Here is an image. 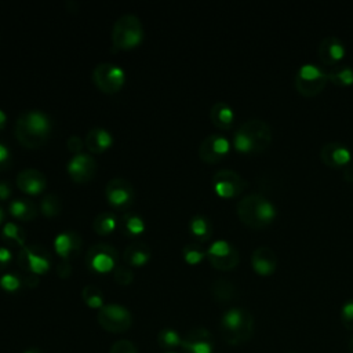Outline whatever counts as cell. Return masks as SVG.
<instances>
[{
	"label": "cell",
	"instance_id": "74e56055",
	"mask_svg": "<svg viewBox=\"0 0 353 353\" xmlns=\"http://www.w3.org/2000/svg\"><path fill=\"white\" fill-rule=\"evenodd\" d=\"M109 353H138V352L135 345L131 341L120 339L112 345Z\"/></svg>",
	"mask_w": 353,
	"mask_h": 353
},
{
	"label": "cell",
	"instance_id": "f1b7e54d",
	"mask_svg": "<svg viewBox=\"0 0 353 353\" xmlns=\"http://www.w3.org/2000/svg\"><path fill=\"white\" fill-rule=\"evenodd\" d=\"M1 239H3L6 243L11 244V245H19L21 248H22L23 245H26V244H25V241H26V233H25V230H23L19 225H17V223H14V222H7V223L3 226Z\"/></svg>",
	"mask_w": 353,
	"mask_h": 353
},
{
	"label": "cell",
	"instance_id": "7dc6e473",
	"mask_svg": "<svg viewBox=\"0 0 353 353\" xmlns=\"http://www.w3.org/2000/svg\"><path fill=\"white\" fill-rule=\"evenodd\" d=\"M347 349H349V353H353V336H352V338H350V341H349Z\"/></svg>",
	"mask_w": 353,
	"mask_h": 353
},
{
	"label": "cell",
	"instance_id": "277c9868",
	"mask_svg": "<svg viewBox=\"0 0 353 353\" xmlns=\"http://www.w3.org/2000/svg\"><path fill=\"white\" fill-rule=\"evenodd\" d=\"M221 335L229 345L245 343L254 334V317L247 309L232 307L221 319Z\"/></svg>",
	"mask_w": 353,
	"mask_h": 353
},
{
	"label": "cell",
	"instance_id": "d6a6232c",
	"mask_svg": "<svg viewBox=\"0 0 353 353\" xmlns=\"http://www.w3.org/2000/svg\"><path fill=\"white\" fill-rule=\"evenodd\" d=\"M62 208V201L61 199L54 194V193H50V194H46L41 201H40V210L44 215L47 216H54L57 214H59Z\"/></svg>",
	"mask_w": 353,
	"mask_h": 353
},
{
	"label": "cell",
	"instance_id": "f546056e",
	"mask_svg": "<svg viewBox=\"0 0 353 353\" xmlns=\"http://www.w3.org/2000/svg\"><path fill=\"white\" fill-rule=\"evenodd\" d=\"M116 215L110 211H103L99 212L92 222V228L98 234H109L114 230L116 228Z\"/></svg>",
	"mask_w": 353,
	"mask_h": 353
},
{
	"label": "cell",
	"instance_id": "ac0fdd59",
	"mask_svg": "<svg viewBox=\"0 0 353 353\" xmlns=\"http://www.w3.org/2000/svg\"><path fill=\"white\" fill-rule=\"evenodd\" d=\"M251 266L256 274L270 276L277 268V255L270 247L261 245L251 254Z\"/></svg>",
	"mask_w": 353,
	"mask_h": 353
},
{
	"label": "cell",
	"instance_id": "816d5d0a",
	"mask_svg": "<svg viewBox=\"0 0 353 353\" xmlns=\"http://www.w3.org/2000/svg\"><path fill=\"white\" fill-rule=\"evenodd\" d=\"M292 353H295V352H292Z\"/></svg>",
	"mask_w": 353,
	"mask_h": 353
},
{
	"label": "cell",
	"instance_id": "c3c4849f",
	"mask_svg": "<svg viewBox=\"0 0 353 353\" xmlns=\"http://www.w3.org/2000/svg\"><path fill=\"white\" fill-rule=\"evenodd\" d=\"M3 219H4V210L0 207V223L3 222Z\"/></svg>",
	"mask_w": 353,
	"mask_h": 353
},
{
	"label": "cell",
	"instance_id": "5bb4252c",
	"mask_svg": "<svg viewBox=\"0 0 353 353\" xmlns=\"http://www.w3.org/2000/svg\"><path fill=\"white\" fill-rule=\"evenodd\" d=\"M105 194L108 201L114 208H127L134 200V188L130 181L124 178H112L105 188Z\"/></svg>",
	"mask_w": 353,
	"mask_h": 353
},
{
	"label": "cell",
	"instance_id": "4fadbf2b",
	"mask_svg": "<svg viewBox=\"0 0 353 353\" xmlns=\"http://www.w3.org/2000/svg\"><path fill=\"white\" fill-rule=\"evenodd\" d=\"M230 150V143L226 137L222 134H210L207 135L200 146H199V156L203 161L208 164H214L221 161Z\"/></svg>",
	"mask_w": 353,
	"mask_h": 353
},
{
	"label": "cell",
	"instance_id": "ffe728a7",
	"mask_svg": "<svg viewBox=\"0 0 353 353\" xmlns=\"http://www.w3.org/2000/svg\"><path fill=\"white\" fill-rule=\"evenodd\" d=\"M81 243L83 240L77 232L65 230L55 237L54 248L59 256H62L65 261H69L80 252Z\"/></svg>",
	"mask_w": 353,
	"mask_h": 353
},
{
	"label": "cell",
	"instance_id": "7c38bea8",
	"mask_svg": "<svg viewBox=\"0 0 353 353\" xmlns=\"http://www.w3.org/2000/svg\"><path fill=\"white\" fill-rule=\"evenodd\" d=\"M117 250L106 243H97L87 250L85 262L90 269L103 273L116 268Z\"/></svg>",
	"mask_w": 353,
	"mask_h": 353
},
{
	"label": "cell",
	"instance_id": "d590c367",
	"mask_svg": "<svg viewBox=\"0 0 353 353\" xmlns=\"http://www.w3.org/2000/svg\"><path fill=\"white\" fill-rule=\"evenodd\" d=\"M182 339L179 338V335L174 331V330H163L159 334V343L164 347H174L181 345Z\"/></svg>",
	"mask_w": 353,
	"mask_h": 353
},
{
	"label": "cell",
	"instance_id": "83f0119b",
	"mask_svg": "<svg viewBox=\"0 0 353 353\" xmlns=\"http://www.w3.org/2000/svg\"><path fill=\"white\" fill-rule=\"evenodd\" d=\"M328 80L338 87H349L353 84V69L349 65H335L327 73Z\"/></svg>",
	"mask_w": 353,
	"mask_h": 353
},
{
	"label": "cell",
	"instance_id": "b9f144b4",
	"mask_svg": "<svg viewBox=\"0 0 353 353\" xmlns=\"http://www.w3.org/2000/svg\"><path fill=\"white\" fill-rule=\"evenodd\" d=\"M12 259L11 251L7 247H1L0 245V270L4 269Z\"/></svg>",
	"mask_w": 353,
	"mask_h": 353
},
{
	"label": "cell",
	"instance_id": "60d3db41",
	"mask_svg": "<svg viewBox=\"0 0 353 353\" xmlns=\"http://www.w3.org/2000/svg\"><path fill=\"white\" fill-rule=\"evenodd\" d=\"M10 161H11V154L8 148L0 142V170L7 168L10 165Z\"/></svg>",
	"mask_w": 353,
	"mask_h": 353
},
{
	"label": "cell",
	"instance_id": "603a6c76",
	"mask_svg": "<svg viewBox=\"0 0 353 353\" xmlns=\"http://www.w3.org/2000/svg\"><path fill=\"white\" fill-rule=\"evenodd\" d=\"M150 258V248L143 241H134L128 244L123 252V259L130 266H142Z\"/></svg>",
	"mask_w": 353,
	"mask_h": 353
},
{
	"label": "cell",
	"instance_id": "1f68e13d",
	"mask_svg": "<svg viewBox=\"0 0 353 353\" xmlns=\"http://www.w3.org/2000/svg\"><path fill=\"white\" fill-rule=\"evenodd\" d=\"M81 296L90 307L101 309L103 306V294L95 285H85L81 291Z\"/></svg>",
	"mask_w": 353,
	"mask_h": 353
},
{
	"label": "cell",
	"instance_id": "f35d334b",
	"mask_svg": "<svg viewBox=\"0 0 353 353\" xmlns=\"http://www.w3.org/2000/svg\"><path fill=\"white\" fill-rule=\"evenodd\" d=\"M19 279L12 273H6L0 277V285L7 291H15L19 287Z\"/></svg>",
	"mask_w": 353,
	"mask_h": 353
},
{
	"label": "cell",
	"instance_id": "3957f363",
	"mask_svg": "<svg viewBox=\"0 0 353 353\" xmlns=\"http://www.w3.org/2000/svg\"><path fill=\"white\" fill-rule=\"evenodd\" d=\"M237 215L240 221L252 228L262 229L273 222L277 215L276 205L261 193H250L239 200Z\"/></svg>",
	"mask_w": 353,
	"mask_h": 353
},
{
	"label": "cell",
	"instance_id": "836d02e7",
	"mask_svg": "<svg viewBox=\"0 0 353 353\" xmlns=\"http://www.w3.org/2000/svg\"><path fill=\"white\" fill-rule=\"evenodd\" d=\"M121 223H123V229L130 234H138L145 229L143 219L139 215L132 212L124 214L121 218Z\"/></svg>",
	"mask_w": 353,
	"mask_h": 353
},
{
	"label": "cell",
	"instance_id": "e575fe53",
	"mask_svg": "<svg viewBox=\"0 0 353 353\" xmlns=\"http://www.w3.org/2000/svg\"><path fill=\"white\" fill-rule=\"evenodd\" d=\"M113 277L120 285H127L134 280V273L127 265H116L113 269Z\"/></svg>",
	"mask_w": 353,
	"mask_h": 353
},
{
	"label": "cell",
	"instance_id": "52a82bcc",
	"mask_svg": "<svg viewBox=\"0 0 353 353\" xmlns=\"http://www.w3.org/2000/svg\"><path fill=\"white\" fill-rule=\"evenodd\" d=\"M17 262L26 273L39 276L48 270L51 255L50 251L41 244H26L19 250Z\"/></svg>",
	"mask_w": 353,
	"mask_h": 353
},
{
	"label": "cell",
	"instance_id": "4316f807",
	"mask_svg": "<svg viewBox=\"0 0 353 353\" xmlns=\"http://www.w3.org/2000/svg\"><path fill=\"white\" fill-rule=\"evenodd\" d=\"M211 292L215 301L221 303H228L237 296L236 285L228 279H216L211 285Z\"/></svg>",
	"mask_w": 353,
	"mask_h": 353
},
{
	"label": "cell",
	"instance_id": "7bdbcfd3",
	"mask_svg": "<svg viewBox=\"0 0 353 353\" xmlns=\"http://www.w3.org/2000/svg\"><path fill=\"white\" fill-rule=\"evenodd\" d=\"M57 272H58V274H59L61 277H68V276L72 273V268H70V265H69L68 261H63V262L58 263Z\"/></svg>",
	"mask_w": 353,
	"mask_h": 353
},
{
	"label": "cell",
	"instance_id": "8d00e7d4",
	"mask_svg": "<svg viewBox=\"0 0 353 353\" xmlns=\"http://www.w3.org/2000/svg\"><path fill=\"white\" fill-rule=\"evenodd\" d=\"M341 321L346 330L353 331V299L346 301L341 307Z\"/></svg>",
	"mask_w": 353,
	"mask_h": 353
},
{
	"label": "cell",
	"instance_id": "7a4b0ae2",
	"mask_svg": "<svg viewBox=\"0 0 353 353\" xmlns=\"http://www.w3.org/2000/svg\"><path fill=\"white\" fill-rule=\"evenodd\" d=\"M272 142L270 125L261 119L244 121L233 135V146L240 153H261Z\"/></svg>",
	"mask_w": 353,
	"mask_h": 353
},
{
	"label": "cell",
	"instance_id": "5b68a950",
	"mask_svg": "<svg viewBox=\"0 0 353 353\" xmlns=\"http://www.w3.org/2000/svg\"><path fill=\"white\" fill-rule=\"evenodd\" d=\"M143 37V28L141 19L134 14H123L119 17L112 28V43L116 48L128 50L141 43Z\"/></svg>",
	"mask_w": 353,
	"mask_h": 353
},
{
	"label": "cell",
	"instance_id": "44dd1931",
	"mask_svg": "<svg viewBox=\"0 0 353 353\" xmlns=\"http://www.w3.org/2000/svg\"><path fill=\"white\" fill-rule=\"evenodd\" d=\"M46 185V175L36 168H23L17 175V186L28 194L40 193L41 190H44Z\"/></svg>",
	"mask_w": 353,
	"mask_h": 353
},
{
	"label": "cell",
	"instance_id": "9a60e30c",
	"mask_svg": "<svg viewBox=\"0 0 353 353\" xmlns=\"http://www.w3.org/2000/svg\"><path fill=\"white\" fill-rule=\"evenodd\" d=\"M352 159L350 149L338 141L327 142L320 149V160L331 168H345Z\"/></svg>",
	"mask_w": 353,
	"mask_h": 353
},
{
	"label": "cell",
	"instance_id": "4dcf8cb0",
	"mask_svg": "<svg viewBox=\"0 0 353 353\" xmlns=\"http://www.w3.org/2000/svg\"><path fill=\"white\" fill-rule=\"evenodd\" d=\"M183 258L190 265H196L199 263L204 256H207V248H204V245L201 243L197 241H192L188 243L183 250H182Z\"/></svg>",
	"mask_w": 353,
	"mask_h": 353
},
{
	"label": "cell",
	"instance_id": "f907efd6",
	"mask_svg": "<svg viewBox=\"0 0 353 353\" xmlns=\"http://www.w3.org/2000/svg\"><path fill=\"white\" fill-rule=\"evenodd\" d=\"M350 163H352V165H353V159H352V161H350Z\"/></svg>",
	"mask_w": 353,
	"mask_h": 353
},
{
	"label": "cell",
	"instance_id": "f6af8a7d",
	"mask_svg": "<svg viewBox=\"0 0 353 353\" xmlns=\"http://www.w3.org/2000/svg\"><path fill=\"white\" fill-rule=\"evenodd\" d=\"M343 178H345L347 182H353V165H352V163H349V164L343 168Z\"/></svg>",
	"mask_w": 353,
	"mask_h": 353
},
{
	"label": "cell",
	"instance_id": "2e32d148",
	"mask_svg": "<svg viewBox=\"0 0 353 353\" xmlns=\"http://www.w3.org/2000/svg\"><path fill=\"white\" fill-rule=\"evenodd\" d=\"M97 171V161L88 153L73 154L68 163V172L76 182H87L92 179Z\"/></svg>",
	"mask_w": 353,
	"mask_h": 353
},
{
	"label": "cell",
	"instance_id": "cb8c5ba5",
	"mask_svg": "<svg viewBox=\"0 0 353 353\" xmlns=\"http://www.w3.org/2000/svg\"><path fill=\"white\" fill-rule=\"evenodd\" d=\"M210 119L212 124L221 130H229L234 120L233 109L225 102H216L210 109Z\"/></svg>",
	"mask_w": 353,
	"mask_h": 353
},
{
	"label": "cell",
	"instance_id": "8992f818",
	"mask_svg": "<svg viewBox=\"0 0 353 353\" xmlns=\"http://www.w3.org/2000/svg\"><path fill=\"white\" fill-rule=\"evenodd\" d=\"M327 81V73L314 63L301 65L294 77L295 90L303 97L319 95L324 90Z\"/></svg>",
	"mask_w": 353,
	"mask_h": 353
},
{
	"label": "cell",
	"instance_id": "484cf974",
	"mask_svg": "<svg viewBox=\"0 0 353 353\" xmlns=\"http://www.w3.org/2000/svg\"><path fill=\"white\" fill-rule=\"evenodd\" d=\"M189 229L192 236L194 237V241L204 244L210 240L212 234V225L211 221L204 215H194L192 216L189 222Z\"/></svg>",
	"mask_w": 353,
	"mask_h": 353
},
{
	"label": "cell",
	"instance_id": "e0dca14e",
	"mask_svg": "<svg viewBox=\"0 0 353 353\" xmlns=\"http://www.w3.org/2000/svg\"><path fill=\"white\" fill-rule=\"evenodd\" d=\"M181 345L188 353H211L212 335L208 330L203 327H196L185 335Z\"/></svg>",
	"mask_w": 353,
	"mask_h": 353
},
{
	"label": "cell",
	"instance_id": "ab89813d",
	"mask_svg": "<svg viewBox=\"0 0 353 353\" xmlns=\"http://www.w3.org/2000/svg\"><path fill=\"white\" fill-rule=\"evenodd\" d=\"M66 145H68V149H69L72 153L77 154V153H81V149H83V145H84V143H83L81 138H79L77 135H70V137L68 138Z\"/></svg>",
	"mask_w": 353,
	"mask_h": 353
},
{
	"label": "cell",
	"instance_id": "681fc988",
	"mask_svg": "<svg viewBox=\"0 0 353 353\" xmlns=\"http://www.w3.org/2000/svg\"><path fill=\"white\" fill-rule=\"evenodd\" d=\"M26 353H36V352H32V350H30V352H26Z\"/></svg>",
	"mask_w": 353,
	"mask_h": 353
},
{
	"label": "cell",
	"instance_id": "6da1fadb",
	"mask_svg": "<svg viewBox=\"0 0 353 353\" xmlns=\"http://www.w3.org/2000/svg\"><path fill=\"white\" fill-rule=\"evenodd\" d=\"M51 132L50 117L39 110L29 109L19 113L15 121V137L26 148H39L46 143Z\"/></svg>",
	"mask_w": 353,
	"mask_h": 353
},
{
	"label": "cell",
	"instance_id": "8fae6325",
	"mask_svg": "<svg viewBox=\"0 0 353 353\" xmlns=\"http://www.w3.org/2000/svg\"><path fill=\"white\" fill-rule=\"evenodd\" d=\"M212 186L219 197L232 199L239 196L247 188V181L239 172L223 168L214 174Z\"/></svg>",
	"mask_w": 353,
	"mask_h": 353
},
{
	"label": "cell",
	"instance_id": "d6986e66",
	"mask_svg": "<svg viewBox=\"0 0 353 353\" xmlns=\"http://www.w3.org/2000/svg\"><path fill=\"white\" fill-rule=\"evenodd\" d=\"M317 54L324 65L332 68L338 65V62L345 57V46L338 37L327 36L320 41L317 47Z\"/></svg>",
	"mask_w": 353,
	"mask_h": 353
},
{
	"label": "cell",
	"instance_id": "9c48e42d",
	"mask_svg": "<svg viewBox=\"0 0 353 353\" xmlns=\"http://www.w3.org/2000/svg\"><path fill=\"white\" fill-rule=\"evenodd\" d=\"M92 80L101 91L113 94L124 84V70L116 63L101 62L92 70Z\"/></svg>",
	"mask_w": 353,
	"mask_h": 353
},
{
	"label": "cell",
	"instance_id": "d4e9b609",
	"mask_svg": "<svg viewBox=\"0 0 353 353\" xmlns=\"http://www.w3.org/2000/svg\"><path fill=\"white\" fill-rule=\"evenodd\" d=\"M8 210L12 216L21 221H32L39 212L37 205L32 200L25 197H17L11 200L8 204Z\"/></svg>",
	"mask_w": 353,
	"mask_h": 353
},
{
	"label": "cell",
	"instance_id": "ba28073f",
	"mask_svg": "<svg viewBox=\"0 0 353 353\" xmlns=\"http://www.w3.org/2000/svg\"><path fill=\"white\" fill-rule=\"evenodd\" d=\"M97 320L103 330L113 334L125 332L132 324L130 310L119 303L103 305L97 314Z\"/></svg>",
	"mask_w": 353,
	"mask_h": 353
},
{
	"label": "cell",
	"instance_id": "ee69618b",
	"mask_svg": "<svg viewBox=\"0 0 353 353\" xmlns=\"http://www.w3.org/2000/svg\"><path fill=\"white\" fill-rule=\"evenodd\" d=\"M11 196V186L6 181H0V200H6Z\"/></svg>",
	"mask_w": 353,
	"mask_h": 353
},
{
	"label": "cell",
	"instance_id": "30bf717a",
	"mask_svg": "<svg viewBox=\"0 0 353 353\" xmlns=\"http://www.w3.org/2000/svg\"><path fill=\"white\" fill-rule=\"evenodd\" d=\"M207 258L218 270H232L239 265L240 261L237 248L226 240L214 241L207 248Z\"/></svg>",
	"mask_w": 353,
	"mask_h": 353
},
{
	"label": "cell",
	"instance_id": "7402d4cb",
	"mask_svg": "<svg viewBox=\"0 0 353 353\" xmlns=\"http://www.w3.org/2000/svg\"><path fill=\"white\" fill-rule=\"evenodd\" d=\"M112 142H113V138L110 132L101 127L91 128L85 134V139H84V145L92 153H102L112 145Z\"/></svg>",
	"mask_w": 353,
	"mask_h": 353
},
{
	"label": "cell",
	"instance_id": "bcb514c9",
	"mask_svg": "<svg viewBox=\"0 0 353 353\" xmlns=\"http://www.w3.org/2000/svg\"><path fill=\"white\" fill-rule=\"evenodd\" d=\"M6 120H7V114L0 109V130H3V127L6 125Z\"/></svg>",
	"mask_w": 353,
	"mask_h": 353
}]
</instances>
